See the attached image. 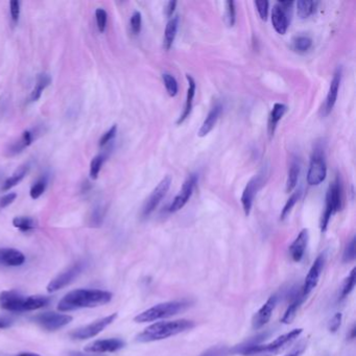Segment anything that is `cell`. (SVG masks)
I'll return each mask as SVG.
<instances>
[{
    "label": "cell",
    "instance_id": "6da1fadb",
    "mask_svg": "<svg viewBox=\"0 0 356 356\" xmlns=\"http://www.w3.org/2000/svg\"><path fill=\"white\" fill-rule=\"evenodd\" d=\"M110 291L101 289H75L65 296L58 305L60 311H72L81 308L102 306L112 300Z\"/></svg>",
    "mask_w": 356,
    "mask_h": 356
},
{
    "label": "cell",
    "instance_id": "7a4b0ae2",
    "mask_svg": "<svg viewBox=\"0 0 356 356\" xmlns=\"http://www.w3.org/2000/svg\"><path fill=\"white\" fill-rule=\"evenodd\" d=\"M196 324L193 321L189 320H176L167 322H159L153 325L146 327L142 332H140L136 341L139 343H150L168 339L170 337H175L186 330L192 329Z\"/></svg>",
    "mask_w": 356,
    "mask_h": 356
},
{
    "label": "cell",
    "instance_id": "3957f363",
    "mask_svg": "<svg viewBox=\"0 0 356 356\" xmlns=\"http://www.w3.org/2000/svg\"><path fill=\"white\" fill-rule=\"evenodd\" d=\"M47 297L29 296L24 297L17 291H2L0 294V307L9 312H24L44 308L49 304Z\"/></svg>",
    "mask_w": 356,
    "mask_h": 356
},
{
    "label": "cell",
    "instance_id": "277c9868",
    "mask_svg": "<svg viewBox=\"0 0 356 356\" xmlns=\"http://www.w3.org/2000/svg\"><path fill=\"white\" fill-rule=\"evenodd\" d=\"M303 329L298 328L291 330L283 336L278 337L273 342L264 344V345H253L249 347H241L238 353L242 354L243 356H276L280 353H282L286 350L289 346L293 345V343L301 336Z\"/></svg>",
    "mask_w": 356,
    "mask_h": 356
},
{
    "label": "cell",
    "instance_id": "5b68a950",
    "mask_svg": "<svg viewBox=\"0 0 356 356\" xmlns=\"http://www.w3.org/2000/svg\"><path fill=\"white\" fill-rule=\"evenodd\" d=\"M188 306L189 302L186 300L165 302V303H160L144 310L141 314L135 317L134 321L136 323H147L169 318L184 311Z\"/></svg>",
    "mask_w": 356,
    "mask_h": 356
},
{
    "label": "cell",
    "instance_id": "8992f818",
    "mask_svg": "<svg viewBox=\"0 0 356 356\" xmlns=\"http://www.w3.org/2000/svg\"><path fill=\"white\" fill-rule=\"evenodd\" d=\"M341 185L338 181H336L329 186L326 196V208L324 211L322 222H321V230L322 232H325L327 229V226L332 215L338 212L341 209L342 204V197H341Z\"/></svg>",
    "mask_w": 356,
    "mask_h": 356
},
{
    "label": "cell",
    "instance_id": "52a82bcc",
    "mask_svg": "<svg viewBox=\"0 0 356 356\" xmlns=\"http://www.w3.org/2000/svg\"><path fill=\"white\" fill-rule=\"evenodd\" d=\"M327 175V167L325 158L320 149H316L311 157L307 172V182L309 185H319L325 180Z\"/></svg>",
    "mask_w": 356,
    "mask_h": 356
},
{
    "label": "cell",
    "instance_id": "ba28073f",
    "mask_svg": "<svg viewBox=\"0 0 356 356\" xmlns=\"http://www.w3.org/2000/svg\"><path fill=\"white\" fill-rule=\"evenodd\" d=\"M117 318V314H113L108 317H105L103 319L97 320L87 326L81 327L79 329H75L70 333V337L74 340H86V339H91L97 334L101 333L106 327H108L112 324Z\"/></svg>",
    "mask_w": 356,
    "mask_h": 356
},
{
    "label": "cell",
    "instance_id": "9c48e42d",
    "mask_svg": "<svg viewBox=\"0 0 356 356\" xmlns=\"http://www.w3.org/2000/svg\"><path fill=\"white\" fill-rule=\"evenodd\" d=\"M34 321L43 329L48 331H56L68 325L72 321V317L68 315L57 314V312H44V314L37 315L34 318Z\"/></svg>",
    "mask_w": 356,
    "mask_h": 356
},
{
    "label": "cell",
    "instance_id": "30bf717a",
    "mask_svg": "<svg viewBox=\"0 0 356 356\" xmlns=\"http://www.w3.org/2000/svg\"><path fill=\"white\" fill-rule=\"evenodd\" d=\"M171 184V178L169 176H166L161 180V182L157 185V187L153 190V192L150 193V196L146 200L144 206L142 208V217L147 218L148 215L152 213L165 197V194L167 193L169 187Z\"/></svg>",
    "mask_w": 356,
    "mask_h": 356
},
{
    "label": "cell",
    "instance_id": "8fae6325",
    "mask_svg": "<svg viewBox=\"0 0 356 356\" xmlns=\"http://www.w3.org/2000/svg\"><path fill=\"white\" fill-rule=\"evenodd\" d=\"M84 269V262H77L71 265L68 269L57 276L55 279H52L47 285L48 293H55L65 286L69 285L73 280L77 278Z\"/></svg>",
    "mask_w": 356,
    "mask_h": 356
},
{
    "label": "cell",
    "instance_id": "7c38bea8",
    "mask_svg": "<svg viewBox=\"0 0 356 356\" xmlns=\"http://www.w3.org/2000/svg\"><path fill=\"white\" fill-rule=\"evenodd\" d=\"M325 260L326 257L325 254H321L317 257V259L315 260V262L312 263L309 272L305 278V281L303 286H302V290L301 293L305 298H307V296L311 293L312 290L316 288V286L319 283L320 277L322 275L323 268H324V264H325Z\"/></svg>",
    "mask_w": 356,
    "mask_h": 356
},
{
    "label": "cell",
    "instance_id": "4fadbf2b",
    "mask_svg": "<svg viewBox=\"0 0 356 356\" xmlns=\"http://www.w3.org/2000/svg\"><path fill=\"white\" fill-rule=\"evenodd\" d=\"M197 182H198L197 175H191L187 178V180L184 182V184H183L181 190L179 191L174 201L171 202L170 206L168 208L169 212H177L185 206L192 196L193 189L197 184Z\"/></svg>",
    "mask_w": 356,
    "mask_h": 356
},
{
    "label": "cell",
    "instance_id": "5bb4252c",
    "mask_svg": "<svg viewBox=\"0 0 356 356\" xmlns=\"http://www.w3.org/2000/svg\"><path fill=\"white\" fill-rule=\"evenodd\" d=\"M40 133L41 131L39 127H32L26 129V131H24L22 135L19 137V139H17L13 144L9 145V147L6 150V155L12 157L17 154L22 153L26 147H28L32 142L35 141L37 137L40 135Z\"/></svg>",
    "mask_w": 356,
    "mask_h": 356
},
{
    "label": "cell",
    "instance_id": "9a60e30c",
    "mask_svg": "<svg viewBox=\"0 0 356 356\" xmlns=\"http://www.w3.org/2000/svg\"><path fill=\"white\" fill-rule=\"evenodd\" d=\"M277 301L278 297L276 295L269 297L261 308L256 312L252 320V326L255 330L262 328L271 320L273 311L277 305Z\"/></svg>",
    "mask_w": 356,
    "mask_h": 356
},
{
    "label": "cell",
    "instance_id": "2e32d148",
    "mask_svg": "<svg viewBox=\"0 0 356 356\" xmlns=\"http://www.w3.org/2000/svg\"><path fill=\"white\" fill-rule=\"evenodd\" d=\"M124 342L120 339H108L95 341L85 347V351L88 353H107L116 352L124 347Z\"/></svg>",
    "mask_w": 356,
    "mask_h": 356
},
{
    "label": "cell",
    "instance_id": "e0dca14e",
    "mask_svg": "<svg viewBox=\"0 0 356 356\" xmlns=\"http://www.w3.org/2000/svg\"><path fill=\"white\" fill-rule=\"evenodd\" d=\"M261 184H262L261 177L255 176L249 182H247V184L243 190L242 197H241V204H242L244 214L246 215V217L251 212L255 196L257 194V191L259 190V188L261 187Z\"/></svg>",
    "mask_w": 356,
    "mask_h": 356
},
{
    "label": "cell",
    "instance_id": "ac0fdd59",
    "mask_svg": "<svg viewBox=\"0 0 356 356\" xmlns=\"http://www.w3.org/2000/svg\"><path fill=\"white\" fill-rule=\"evenodd\" d=\"M308 230L303 229L299 233L294 242L290 244L289 254L295 262H300L303 258L308 243Z\"/></svg>",
    "mask_w": 356,
    "mask_h": 356
},
{
    "label": "cell",
    "instance_id": "d6986e66",
    "mask_svg": "<svg viewBox=\"0 0 356 356\" xmlns=\"http://www.w3.org/2000/svg\"><path fill=\"white\" fill-rule=\"evenodd\" d=\"M25 262V256L22 252L15 249H0V265L21 266Z\"/></svg>",
    "mask_w": 356,
    "mask_h": 356
},
{
    "label": "cell",
    "instance_id": "ffe728a7",
    "mask_svg": "<svg viewBox=\"0 0 356 356\" xmlns=\"http://www.w3.org/2000/svg\"><path fill=\"white\" fill-rule=\"evenodd\" d=\"M341 81H342V69L338 68L336 73H334V75H333V79L330 83L329 91L327 94L326 104H325L326 113H329L333 109L334 105H336V103H337Z\"/></svg>",
    "mask_w": 356,
    "mask_h": 356
},
{
    "label": "cell",
    "instance_id": "44dd1931",
    "mask_svg": "<svg viewBox=\"0 0 356 356\" xmlns=\"http://www.w3.org/2000/svg\"><path fill=\"white\" fill-rule=\"evenodd\" d=\"M222 112H223V106L221 104H217L212 108L208 116L206 117V119L204 120V122L200 128V131L198 133V135L200 137L206 136L212 131V128L214 127L215 124H217Z\"/></svg>",
    "mask_w": 356,
    "mask_h": 356
},
{
    "label": "cell",
    "instance_id": "7402d4cb",
    "mask_svg": "<svg viewBox=\"0 0 356 356\" xmlns=\"http://www.w3.org/2000/svg\"><path fill=\"white\" fill-rule=\"evenodd\" d=\"M272 23L275 30L280 35H284L288 27V20L285 10L278 3L274 5L272 10Z\"/></svg>",
    "mask_w": 356,
    "mask_h": 356
},
{
    "label": "cell",
    "instance_id": "603a6c76",
    "mask_svg": "<svg viewBox=\"0 0 356 356\" xmlns=\"http://www.w3.org/2000/svg\"><path fill=\"white\" fill-rule=\"evenodd\" d=\"M186 79L188 81V90H187V96H186V103H185L184 111H183V114L181 115V117L179 118V120H178V124L184 122L186 118L189 116V114L191 112L194 95H196V82H194V80L192 79V77H190L189 74H186Z\"/></svg>",
    "mask_w": 356,
    "mask_h": 356
},
{
    "label": "cell",
    "instance_id": "cb8c5ba5",
    "mask_svg": "<svg viewBox=\"0 0 356 356\" xmlns=\"http://www.w3.org/2000/svg\"><path fill=\"white\" fill-rule=\"evenodd\" d=\"M306 298L302 295V293H298L293 301H291V303L289 304V306L287 307V309L285 310L284 312V315L281 319V323L283 324H290L291 322H293L297 316V312H298V309L300 308L301 304L303 303V301L305 300Z\"/></svg>",
    "mask_w": 356,
    "mask_h": 356
},
{
    "label": "cell",
    "instance_id": "d4e9b609",
    "mask_svg": "<svg viewBox=\"0 0 356 356\" xmlns=\"http://www.w3.org/2000/svg\"><path fill=\"white\" fill-rule=\"evenodd\" d=\"M50 83H51V78L48 73L38 74L36 85L30 93V101L37 102L41 97L43 91H44L48 87Z\"/></svg>",
    "mask_w": 356,
    "mask_h": 356
},
{
    "label": "cell",
    "instance_id": "484cf974",
    "mask_svg": "<svg viewBox=\"0 0 356 356\" xmlns=\"http://www.w3.org/2000/svg\"><path fill=\"white\" fill-rule=\"evenodd\" d=\"M287 111V107L284 104H275L273 107V110L269 115V121H268V132L269 135H274L276 126L278 122L281 120V118Z\"/></svg>",
    "mask_w": 356,
    "mask_h": 356
},
{
    "label": "cell",
    "instance_id": "4316f807",
    "mask_svg": "<svg viewBox=\"0 0 356 356\" xmlns=\"http://www.w3.org/2000/svg\"><path fill=\"white\" fill-rule=\"evenodd\" d=\"M27 171H28V165L21 166L19 169H17V170L14 172V175H13L12 177H9L8 179H6V180L4 181L3 185H2V187H1V190H2V191H7V190H9L10 188L15 187L17 184H19V183L24 179V177H25L26 174H27Z\"/></svg>",
    "mask_w": 356,
    "mask_h": 356
},
{
    "label": "cell",
    "instance_id": "83f0119b",
    "mask_svg": "<svg viewBox=\"0 0 356 356\" xmlns=\"http://www.w3.org/2000/svg\"><path fill=\"white\" fill-rule=\"evenodd\" d=\"M178 25H179V18L178 17L171 18L166 25L165 34H164V47L167 50L171 47L172 43H174V41H175L177 30H178Z\"/></svg>",
    "mask_w": 356,
    "mask_h": 356
},
{
    "label": "cell",
    "instance_id": "f1b7e54d",
    "mask_svg": "<svg viewBox=\"0 0 356 356\" xmlns=\"http://www.w3.org/2000/svg\"><path fill=\"white\" fill-rule=\"evenodd\" d=\"M318 5H319L318 1L299 0L297 2V13L301 18H307L316 13Z\"/></svg>",
    "mask_w": 356,
    "mask_h": 356
},
{
    "label": "cell",
    "instance_id": "f546056e",
    "mask_svg": "<svg viewBox=\"0 0 356 356\" xmlns=\"http://www.w3.org/2000/svg\"><path fill=\"white\" fill-rule=\"evenodd\" d=\"M300 175V165L297 161H293L290 164L289 170H288V177H287V182H286V191L289 192L293 190L299 179Z\"/></svg>",
    "mask_w": 356,
    "mask_h": 356
},
{
    "label": "cell",
    "instance_id": "4dcf8cb0",
    "mask_svg": "<svg viewBox=\"0 0 356 356\" xmlns=\"http://www.w3.org/2000/svg\"><path fill=\"white\" fill-rule=\"evenodd\" d=\"M13 226L21 232H29L36 228V222L29 217H17L13 220Z\"/></svg>",
    "mask_w": 356,
    "mask_h": 356
},
{
    "label": "cell",
    "instance_id": "1f68e13d",
    "mask_svg": "<svg viewBox=\"0 0 356 356\" xmlns=\"http://www.w3.org/2000/svg\"><path fill=\"white\" fill-rule=\"evenodd\" d=\"M355 284H356V267H354L350 272L349 276L345 279L341 291V300L347 298L350 295V293L355 287Z\"/></svg>",
    "mask_w": 356,
    "mask_h": 356
},
{
    "label": "cell",
    "instance_id": "d6a6232c",
    "mask_svg": "<svg viewBox=\"0 0 356 356\" xmlns=\"http://www.w3.org/2000/svg\"><path fill=\"white\" fill-rule=\"evenodd\" d=\"M46 187H47V179H46V177H43V178L39 179L30 188V191H29L30 198L32 200L39 199L42 196V194L44 193Z\"/></svg>",
    "mask_w": 356,
    "mask_h": 356
},
{
    "label": "cell",
    "instance_id": "836d02e7",
    "mask_svg": "<svg viewBox=\"0 0 356 356\" xmlns=\"http://www.w3.org/2000/svg\"><path fill=\"white\" fill-rule=\"evenodd\" d=\"M162 79H163L168 95L171 97H175L178 94V90H179L177 80L169 73H163V75H162Z\"/></svg>",
    "mask_w": 356,
    "mask_h": 356
},
{
    "label": "cell",
    "instance_id": "e575fe53",
    "mask_svg": "<svg viewBox=\"0 0 356 356\" xmlns=\"http://www.w3.org/2000/svg\"><path fill=\"white\" fill-rule=\"evenodd\" d=\"M312 45V41L309 37L300 36L293 42V47L298 52H306Z\"/></svg>",
    "mask_w": 356,
    "mask_h": 356
},
{
    "label": "cell",
    "instance_id": "d590c367",
    "mask_svg": "<svg viewBox=\"0 0 356 356\" xmlns=\"http://www.w3.org/2000/svg\"><path fill=\"white\" fill-rule=\"evenodd\" d=\"M104 161H105V157L103 155H97L92 159L90 164V178L92 180H96L97 177H99L100 171L104 164Z\"/></svg>",
    "mask_w": 356,
    "mask_h": 356
},
{
    "label": "cell",
    "instance_id": "8d00e7d4",
    "mask_svg": "<svg viewBox=\"0 0 356 356\" xmlns=\"http://www.w3.org/2000/svg\"><path fill=\"white\" fill-rule=\"evenodd\" d=\"M299 198H300V191H297V192L291 194V197L287 200V202L285 204V206H284V208H283V210L281 212V215H280V219L283 221V220H285L287 218V215L290 213L291 209H293V207L296 205V203L299 200Z\"/></svg>",
    "mask_w": 356,
    "mask_h": 356
},
{
    "label": "cell",
    "instance_id": "74e56055",
    "mask_svg": "<svg viewBox=\"0 0 356 356\" xmlns=\"http://www.w3.org/2000/svg\"><path fill=\"white\" fill-rule=\"evenodd\" d=\"M355 246H356V239H355V237H353L351 241L347 244L346 249H345V252L343 255L344 262H350V261L354 260L355 256H356Z\"/></svg>",
    "mask_w": 356,
    "mask_h": 356
},
{
    "label": "cell",
    "instance_id": "f35d334b",
    "mask_svg": "<svg viewBox=\"0 0 356 356\" xmlns=\"http://www.w3.org/2000/svg\"><path fill=\"white\" fill-rule=\"evenodd\" d=\"M95 18H96V24L97 27H99V30L101 32H104L107 26V20H108L107 12L104 8H97L95 10Z\"/></svg>",
    "mask_w": 356,
    "mask_h": 356
},
{
    "label": "cell",
    "instance_id": "ab89813d",
    "mask_svg": "<svg viewBox=\"0 0 356 356\" xmlns=\"http://www.w3.org/2000/svg\"><path fill=\"white\" fill-rule=\"evenodd\" d=\"M229 349L226 346H215L203 352L200 356H228Z\"/></svg>",
    "mask_w": 356,
    "mask_h": 356
},
{
    "label": "cell",
    "instance_id": "60d3db41",
    "mask_svg": "<svg viewBox=\"0 0 356 356\" xmlns=\"http://www.w3.org/2000/svg\"><path fill=\"white\" fill-rule=\"evenodd\" d=\"M141 23H142V18H141V13L140 12H135L131 20H129V24H131V29L133 31V34L137 35L141 30Z\"/></svg>",
    "mask_w": 356,
    "mask_h": 356
},
{
    "label": "cell",
    "instance_id": "b9f144b4",
    "mask_svg": "<svg viewBox=\"0 0 356 356\" xmlns=\"http://www.w3.org/2000/svg\"><path fill=\"white\" fill-rule=\"evenodd\" d=\"M342 319H343V316L341 312H337V314L331 318V320L328 324V330L331 333H336L340 329V327L342 325Z\"/></svg>",
    "mask_w": 356,
    "mask_h": 356
},
{
    "label": "cell",
    "instance_id": "7bdbcfd3",
    "mask_svg": "<svg viewBox=\"0 0 356 356\" xmlns=\"http://www.w3.org/2000/svg\"><path fill=\"white\" fill-rule=\"evenodd\" d=\"M227 8V20H228L229 26H233L235 23V3L233 1H227L226 2Z\"/></svg>",
    "mask_w": 356,
    "mask_h": 356
},
{
    "label": "cell",
    "instance_id": "ee69618b",
    "mask_svg": "<svg viewBox=\"0 0 356 356\" xmlns=\"http://www.w3.org/2000/svg\"><path fill=\"white\" fill-rule=\"evenodd\" d=\"M116 133H117V125L114 124V125L109 129V131H107V132L103 135V137H102L101 140H100V145H101V146H105L107 143H109V142L111 141V140L115 137Z\"/></svg>",
    "mask_w": 356,
    "mask_h": 356
},
{
    "label": "cell",
    "instance_id": "f6af8a7d",
    "mask_svg": "<svg viewBox=\"0 0 356 356\" xmlns=\"http://www.w3.org/2000/svg\"><path fill=\"white\" fill-rule=\"evenodd\" d=\"M104 209L102 207H99L94 209L93 213H92V218H91V224L94 227H99L102 223H103V219H104Z\"/></svg>",
    "mask_w": 356,
    "mask_h": 356
},
{
    "label": "cell",
    "instance_id": "bcb514c9",
    "mask_svg": "<svg viewBox=\"0 0 356 356\" xmlns=\"http://www.w3.org/2000/svg\"><path fill=\"white\" fill-rule=\"evenodd\" d=\"M255 6L257 7V10L259 13V16L262 20L267 19V14H268V2L267 1H255Z\"/></svg>",
    "mask_w": 356,
    "mask_h": 356
},
{
    "label": "cell",
    "instance_id": "7dc6e473",
    "mask_svg": "<svg viewBox=\"0 0 356 356\" xmlns=\"http://www.w3.org/2000/svg\"><path fill=\"white\" fill-rule=\"evenodd\" d=\"M9 10L13 21L14 22H17L20 16V2L18 0H12V1L9 2Z\"/></svg>",
    "mask_w": 356,
    "mask_h": 356
},
{
    "label": "cell",
    "instance_id": "c3c4849f",
    "mask_svg": "<svg viewBox=\"0 0 356 356\" xmlns=\"http://www.w3.org/2000/svg\"><path fill=\"white\" fill-rule=\"evenodd\" d=\"M17 198V194L15 192H9L5 196L0 198V209H3L7 206H9L10 204H12Z\"/></svg>",
    "mask_w": 356,
    "mask_h": 356
},
{
    "label": "cell",
    "instance_id": "681fc988",
    "mask_svg": "<svg viewBox=\"0 0 356 356\" xmlns=\"http://www.w3.org/2000/svg\"><path fill=\"white\" fill-rule=\"evenodd\" d=\"M13 320L8 318V317H5V316H1L0 317V329H7L9 328L10 326L13 325Z\"/></svg>",
    "mask_w": 356,
    "mask_h": 356
},
{
    "label": "cell",
    "instance_id": "f907efd6",
    "mask_svg": "<svg viewBox=\"0 0 356 356\" xmlns=\"http://www.w3.org/2000/svg\"><path fill=\"white\" fill-rule=\"evenodd\" d=\"M176 5H177V2H176V1H169V2L167 3V5H166V15H167L168 17H171L172 14H174Z\"/></svg>",
    "mask_w": 356,
    "mask_h": 356
},
{
    "label": "cell",
    "instance_id": "816d5d0a",
    "mask_svg": "<svg viewBox=\"0 0 356 356\" xmlns=\"http://www.w3.org/2000/svg\"><path fill=\"white\" fill-rule=\"evenodd\" d=\"M305 347L306 346H303V345H301V346H298L295 350H293L290 353L286 354L285 356H300L302 353H303Z\"/></svg>",
    "mask_w": 356,
    "mask_h": 356
},
{
    "label": "cell",
    "instance_id": "f5cc1de1",
    "mask_svg": "<svg viewBox=\"0 0 356 356\" xmlns=\"http://www.w3.org/2000/svg\"><path fill=\"white\" fill-rule=\"evenodd\" d=\"M69 356H99V355H89V354H84L82 352H71L69 353Z\"/></svg>",
    "mask_w": 356,
    "mask_h": 356
},
{
    "label": "cell",
    "instance_id": "db71d44e",
    "mask_svg": "<svg viewBox=\"0 0 356 356\" xmlns=\"http://www.w3.org/2000/svg\"><path fill=\"white\" fill-rule=\"evenodd\" d=\"M15 356H41V355H39L37 353H31V352H23V353H19Z\"/></svg>",
    "mask_w": 356,
    "mask_h": 356
},
{
    "label": "cell",
    "instance_id": "11a10c76",
    "mask_svg": "<svg viewBox=\"0 0 356 356\" xmlns=\"http://www.w3.org/2000/svg\"><path fill=\"white\" fill-rule=\"evenodd\" d=\"M355 333H356V327H355V325H353L352 328H351V330H350V333H349V339H350V340H354Z\"/></svg>",
    "mask_w": 356,
    "mask_h": 356
}]
</instances>
